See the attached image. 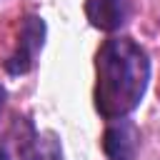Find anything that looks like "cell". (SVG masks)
Instances as JSON below:
<instances>
[{
  "label": "cell",
  "instance_id": "6da1fadb",
  "mask_svg": "<svg viewBox=\"0 0 160 160\" xmlns=\"http://www.w3.org/2000/svg\"><path fill=\"white\" fill-rule=\"evenodd\" d=\"M95 70V108L105 120H120L140 105L150 80V62L138 42L130 38L105 40Z\"/></svg>",
  "mask_w": 160,
  "mask_h": 160
},
{
  "label": "cell",
  "instance_id": "7a4b0ae2",
  "mask_svg": "<svg viewBox=\"0 0 160 160\" xmlns=\"http://www.w3.org/2000/svg\"><path fill=\"white\" fill-rule=\"evenodd\" d=\"M42 42H45V22H42V18L28 15L22 20V28H20V42L12 50V55L5 60V70L12 72V75L28 72L35 65V58L42 50Z\"/></svg>",
  "mask_w": 160,
  "mask_h": 160
},
{
  "label": "cell",
  "instance_id": "3957f363",
  "mask_svg": "<svg viewBox=\"0 0 160 160\" xmlns=\"http://www.w3.org/2000/svg\"><path fill=\"white\" fill-rule=\"evenodd\" d=\"M138 148H140V132L130 120L120 118V120H112L105 128L102 150L110 160H135Z\"/></svg>",
  "mask_w": 160,
  "mask_h": 160
},
{
  "label": "cell",
  "instance_id": "277c9868",
  "mask_svg": "<svg viewBox=\"0 0 160 160\" xmlns=\"http://www.w3.org/2000/svg\"><path fill=\"white\" fill-rule=\"evenodd\" d=\"M20 160H62V148L55 132H38L28 125V132L18 142Z\"/></svg>",
  "mask_w": 160,
  "mask_h": 160
},
{
  "label": "cell",
  "instance_id": "5b68a950",
  "mask_svg": "<svg viewBox=\"0 0 160 160\" xmlns=\"http://www.w3.org/2000/svg\"><path fill=\"white\" fill-rule=\"evenodd\" d=\"M85 15L95 28L112 32L125 25L130 15V0H85Z\"/></svg>",
  "mask_w": 160,
  "mask_h": 160
},
{
  "label": "cell",
  "instance_id": "8992f818",
  "mask_svg": "<svg viewBox=\"0 0 160 160\" xmlns=\"http://www.w3.org/2000/svg\"><path fill=\"white\" fill-rule=\"evenodd\" d=\"M0 160H10V158H8V150H5L2 142H0Z\"/></svg>",
  "mask_w": 160,
  "mask_h": 160
},
{
  "label": "cell",
  "instance_id": "52a82bcc",
  "mask_svg": "<svg viewBox=\"0 0 160 160\" xmlns=\"http://www.w3.org/2000/svg\"><path fill=\"white\" fill-rule=\"evenodd\" d=\"M2 105H5V88L0 85V110H2Z\"/></svg>",
  "mask_w": 160,
  "mask_h": 160
}]
</instances>
